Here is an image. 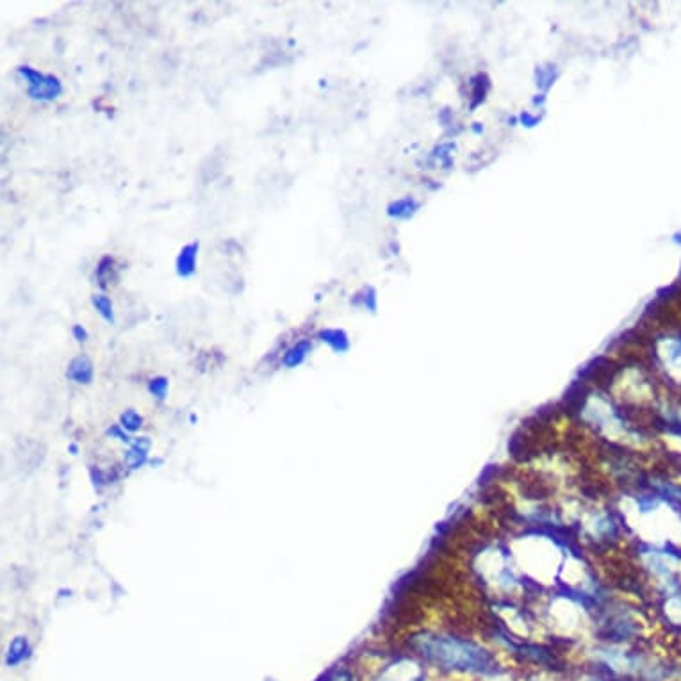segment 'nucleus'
I'll use <instances>...</instances> for the list:
<instances>
[{
    "label": "nucleus",
    "instance_id": "f257e3e1",
    "mask_svg": "<svg viewBox=\"0 0 681 681\" xmlns=\"http://www.w3.org/2000/svg\"><path fill=\"white\" fill-rule=\"evenodd\" d=\"M409 650L417 658L444 673L496 674V657L473 638L449 631L421 629L409 638Z\"/></svg>",
    "mask_w": 681,
    "mask_h": 681
},
{
    "label": "nucleus",
    "instance_id": "f03ea898",
    "mask_svg": "<svg viewBox=\"0 0 681 681\" xmlns=\"http://www.w3.org/2000/svg\"><path fill=\"white\" fill-rule=\"evenodd\" d=\"M16 72L25 80V93H27L31 100L45 102L47 104V102L57 100L63 95V82L54 73H43L40 70L29 66V64L18 66Z\"/></svg>",
    "mask_w": 681,
    "mask_h": 681
},
{
    "label": "nucleus",
    "instance_id": "7ed1b4c3",
    "mask_svg": "<svg viewBox=\"0 0 681 681\" xmlns=\"http://www.w3.org/2000/svg\"><path fill=\"white\" fill-rule=\"evenodd\" d=\"M425 680V669L421 664L409 657L398 658L391 661L385 669L378 674L377 681H423Z\"/></svg>",
    "mask_w": 681,
    "mask_h": 681
},
{
    "label": "nucleus",
    "instance_id": "20e7f679",
    "mask_svg": "<svg viewBox=\"0 0 681 681\" xmlns=\"http://www.w3.org/2000/svg\"><path fill=\"white\" fill-rule=\"evenodd\" d=\"M198 252H200V243L198 241H191L186 243L175 259V271L181 278H189L197 273L198 268Z\"/></svg>",
    "mask_w": 681,
    "mask_h": 681
},
{
    "label": "nucleus",
    "instance_id": "39448f33",
    "mask_svg": "<svg viewBox=\"0 0 681 681\" xmlns=\"http://www.w3.org/2000/svg\"><path fill=\"white\" fill-rule=\"evenodd\" d=\"M66 378L77 385H89L95 378V364L88 355H77L68 362Z\"/></svg>",
    "mask_w": 681,
    "mask_h": 681
},
{
    "label": "nucleus",
    "instance_id": "423d86ee",
    "mask_svg": "<svg viewBox=\"0 0 681 681\" xmlns=\"http://www.w3.org/2000/svg\"><path fill=\"white\" fill-rule=\"evenodd\" d=\"M95 278L102 289H107L109 285L118 284V280H120V268H118L117 259L109 255V253L102 255L100 261L96 262Z\"/></svg>",
    "mask_w": 681,
    "mask_h": 681
},
{
    "label": "nucleus",
    "instance_id": "0eeeda50",
    "mask_svg": "<svg viewBox=\"0 0 681 681\" xmlns=\"http://www.w3.org/2000/svg\"><path fill=\"white\" fill-rule=\"evenodd\" d=\"M150 446H152V442H150L149 437H137V439H134L130 448H128V451L125 453V458H124L125 467L134 471V469H140L141 465L147 464V462H149Z\"/></svg>",
    "mask_w": 681,
    "mask_h": 681
},
{
    "label": "nucleus",
    "instance_id": "6e6552de",
    "mask_svg": "<svg viewBox=\"0 0 681 681\" xmlns=\"http://www.w3.org/2000/svg\"><path fill=\"white\" fill-rule=\"evenodd\" d=\"M313 350V340L310 339H301L298 343H294L293 346H289L287 350L282 355V366L287 369H294L298 368L300 364H304L307 355Z\"/></svg>",
    "mask_w": 681,
    "mask_h": 681
},
{
    "label": "nucleus",
    "instance_id": "1a4fd4ad",
    "mask_svg": "<svg viewBox=\"0 0 681 681\" xmlns=\"http://www.w3.org/2000/svg\"><path fill=\"white\" fill-rule=\"evenodd\" d=\"M31 657V644H29L27 637L18 635L9 642L8 653H6V666L8 667H18L24 664L27 658Z\"/></svg>",
    "mask_w": 681,
    "mask_h": 681
},
{
    "label": "nucleus",
    "instance_id": "9d476101",
    "mask_svg": "<svg viewBox=\"0 0 681 681\" xmlns=\"http://www.w3.org/2000/svg\"><path fill=\"white\" fill-rule=\"evenodd\" d=\"M317 339L321 343H325L330 350H334L336 353H345L348 352L350 348V339L348 334L345 330L340 329H321L317 332Z\"/></svg>",
    "mask_w": 681,
    "mask_h": 681
},
{
    "label": "nucleus",
    "instance_id": "9b49d317",
    "mask_svg": "<svg viewBox=\"0 0 681 681\" xmlns=\"http://www.w3.org/2000/svg\"><path fill=\"white\" fill-rule=\"evenodd\" d=\"M91 305L95 307L96 313L100 314L104 321H107V323H111V325L117 321V317H114V305H112V300L105 293L93 294Z\"/></svg>",
    "mask_w": 681,
    "mask_h": 681
},
{
    "label": "nucleus",
    "instance_id": "f8f14e48",
    "mask_svg": "<svg viewBox=\"0 0 681 681\" xmlns=\"http://www.w3.org/2000/svg\"><path fill=\"white\" fill-rule=\"evenodd\" d=\"M416 211V202L410 198H403V200H396L387 207L389 216L393 218H409L410 214Z\"/></svg>",
    "mask_w": 681,
    "mask_h": 681
},
{
    "label": "nucleus",
    "instance_id": "ddd939ff",
    "mask_svg": "<svg viewBox=\"0 0 681 681\" xmlns=\"http://www.w3.org/2000/svg\"><path fill=\"white\" fill-rule=\"evenodd\" d=\"M120 425L121 428L127 430L128 433H134L143 426V416H141L140 412H136L134 409H127L120 416Z\"/></svg>",
    "mask_w": 681,
    "mask_h": 681
},
{
    "label": "nucleus",
    "instance_id": "4468645a",
    "mask_svg": "<svg viewBox=\"0 0 681 681\" xmlns=\"http://www.w3.org/2000/svg\"><path fill=\"white\" fill-rule=\"evenodd\" d=\"M168 387L170 380L166 377H154L149 382V393L160 401L165 400L166 394H168Z\"/></svg>",
    "mask_w": 681,
    "mask_h": 681
},
{
    "label": "nucleus",
    "instance_id": "2eb2a0df",
    "mask_svg": "<svg viewBox=\"0 0 681 681\" xmlns=\"http://www.w3.org/2000/svg\"><path fill=\"white\" fill-rule=\"evenodd\" d=\"M355 304H362L369 310L377 309V293L371 287H366L362 293L355 294Z\"/></svg>",
    "mask_w": 681,
    "mask_h": 681
},
{
    "label": "nucleus",
    "instance_id": "dca6fc26",
    "mask_svg": "<svg viewBox=\"0 0 681 681\" xmlns=\"http://www.w3.org/2000/svg\"><path fill=\"white\" fill-rule=\"evenodd\" d=\"M107 435L111 437V439H117V441H120V442H124V444H133V437L128 435V432L127 430H124L121 428V425H112V426H109L107 428Z\"/></svg>",
    "mask_w": 681,
    "mask_h": 681
},
{
    "label": "nucleus",
    "instance_id": "f3484780",
    "mask_svg": "<svg viewBox=\"0 0 681 681\" xmlns=\"http://www.w3.org/2000/svg\"><path fill=\"white\" fill-rule=\"evenodd\" d=\"M72 336L77 343H86V340L89 339L88 330H86L82 325H79V323H75V325L72 327Z\"/></svg>",
    "mask_w": 681,
    "mask_h": 681
},
{
    "label": "nucleus",
    "instance_id": "a211bd4d",
    "mask_svg": "<svg viewBox=\"0 0 681 681\" xmlns=\"http://www.w3.org/2000/svg\"><path fill=\"white\" fill-rule=\"evenodd\" d=\"M325 681H353V676H352V673H350V671L340 669V671H336V673L330 674V676L327 678Z\"/></svg>",
    "mask_w": 681,
    "mask_h": 681
},
{
    "label": "nucleus",
    "instance_id": "6ab92c4d",
    "mask_svg": "<svg viewBox=\"0 0 681 681\" xmlns=\"http://www.w3.org/2000/svg\"><path fill=\"white\" fill-rule=\"evenodd\" d=\"M68 449L72 451V455H77V446L75 444H70Z\"/></svg>",
    "mask_w": 681,
    "mask_h": 681
}]
</instances>
